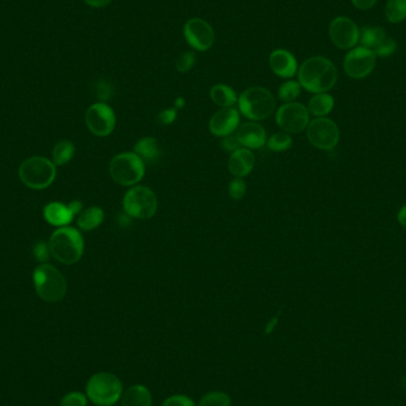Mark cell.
I'll use <instances>...</instances> for the list:
<instances>
[{
  "mask_svg": "<svg viewBox=\"0 0 406 406\" xmlns=\"http://www.w3.org/2000/svg\"><path fill=\"white\" fill-rule=\"evenodd\" d=\"M338 81V69L329 58L313 56L305 60L299 69V82L310 93H328Z\"/></svg>",
  "mask_w": 406,
  "mask_h": 406,
  "instance_id": "1",
  "label": "cell"
},
{
  "mask_svg": "<svg viewBox=\"0 0 406 406\" xmlns=\"http://www.w3.org/2000/svg\"><path fill=\"white\" fill-rule=\"evenodd\" d=\"M124 392L121 380L113 373L99 372L92 375L86 384V396L97 406H113Z\"/></svg>",
  "mask_w": 406,
  "mask_h": 406,
  "instance_id": "2",
  "label": "cell"
},
{
  "mask_svg": "<svg viewBox=\"0 0 406 406\" xmlns=\"http://www.w3.org/2000/svg\"><path fill=\"white\" fill-rule=\"evenodd\" d=\"M50 252L60 263L75 264L84 255L85 242L81 233L73 227H61L49 240Z\"/></svg>",
  "mask_w": 406,
  "mask_h": 406,
  "instance_id": "3",
  "label": "cell"
},
{
  "mask_svg": "<svg viewBox=\"0 0 406 406\" xmlns=\"http://www.w3.org/2000/svg\"><path fill=\"white\" fill-rule=\"evenodd\" d=\"M239 112L251 121L268 119L276 110V99L264 87H251L238 98Z\"/></svg>",
  "mask_w": 406,
  "mask_h": 406,
  "instance_id": "4",
  "label": "cell"
},
{
  "mask_svg": "<svg viewBox=\"0 0 406 406\" xmlns=\"http://www.w3.org/2000/svg\"><path fill=\"white\" fill-rule=\"evenodd\" d=\"M32 278L37 295L45 302L56 303L62 301L67 294V281L62 273L50 264H40L37 266Z\"/></svg>",
  "mask_w": 406,
  "mask_h": 406,
  "instance_id": "5",
  "label": "cell"
},
{
  "mask_svg": "<svg viewBox=\"0 0 406 406\" xmlns=\"http://www.w3.org/2000/svg\"><path fill=\"white\" fill-rule=\"evenodd\" d=\"M110 174L116 183L134 187L144 179L145 162L134 152H123L112 158Z\"/></svg>",
  "mask_w": 406,
  "mask_h": 406,
  "instance_id": "6",
  "label": "cell"
},
{
  "mask_svg": "<svg viewBox=\"0 0 406 406\" xmlns=\"http://www.w3.org/2000/svg\"><path fill=\"white\" fill-rule=\"evenodd\" d=\"M123 208L126 215L139 220L151 219L158 210L156 194L145 186H134L125 192Z\"/></svg>",
  "mask_w": 406,
  "mask_h": 406,
  "instance_id": "7",
  "label": "cell"
},
{
  "mask_svg": "<svg viewBox=\"0 0 406 406\" xmlns=\"http://www.w3.org/2000/svg\"><path fill=\"white\" fill-rule=\"evenodd\" d=\"M19 177L31 189H45L54 182L56 166L45 157H31L19 166Z\"/></svg>",
  "mask_w": 406,
  "mask_h": 406,
  "instance_id": "8",
  "label": "cell"
},
{
  "mask_svg": "<svg viewBox=\"0 0 406 406\" xmlns=\"http://www.w3.org/2000/svg\"><path fill=\"white\" fill-rule=\"evenodd\" d=\"M307 138L314 148L331 151L340 142L339 126L327 116L315 118L307 127Z\"/></svg>",
  "mask_w": 406,
  "mask_h": 406,
  "instance_id": "9",
  "label": "cell"
},
{
  "mask_svg": "<svg viewBox=\"0 0 406 406\" xmlns=\"http://www.w3.org/2000/svg\"><path fill=\"white\" fill-rule=\"evenodd\" d=\"M276 123L281 131L286 134H295L303 132L310 123V113L308 108L302 103H286L278 108L276 113Z\"/></svg>",
  "mask_w": 406,
  "mask_h": 406,
  "instance_id": "10",
  "label": "cell"
},
{
  "mask_svg": "<svg viewBox=\"0 0 406 406\" xmlns=\"http://www.w3.org/2000/svg\"><path fill=\"white\" fill-rule=\"evenodd\" d=\"M377 56L373 50L357 47L349 50L344 61V73L355 80L365 79L375 71Z\"/></svg>",
  "mask_w": 406,
  "mask_h": 406,
  "instance_id": "11",
  "label": "cell"
},
{
  "mask_svg": "<svg viewBox=\"0 0 406 406\" xmlns=\"http://www.w3.org/2000/svg\"><path fill=\"white\" fill-rule=\"evenodd\" d=\"M85 120L92 134L98 137H106L116 127V113L107 103H97L86 112Z\"/></svg>",
  "mask_w": 406,
  "mask_h": 406,
  "instance_id": "12",
  "label": "cell"
},
{
  "mask_svg": "<svg viewBox=\"0 0 406 406\" xmlns=\"http://www.w3.org/2000/svg\"><path fill=\"white\" fill-rule=\"evenodd\" d=\"M329 37L339 49L351 50L355 48L360 40V29L352 19L340 16L331 21Z\"/></svg>",
  "mask_w": 406,
  "mask_h": 406,
  "instance_id": "13",
  "label": "cell"
},
{
  "mask_svg": "<svg viewBox=\"0 0 406 406\" xmlns=\"http://www.w3.org/2000/svg\"><path fill=\"white\" fill-rule=\"evenodd\" d=\"M184 37L188 45L197 51L210 50L215 42V32L210 23L202 18H190L184 24Z\"/></svg>",
  "mask_w": 406,
  "mask_h": 406,
  "instance_id": "14",
  "label": "cell"
},
{
  "mask_svg": "<svg viewBox=\"0 0 406 406\" xmlns=\"http://www.w3.org/2000/svg\"><path fill=\"white\" fill-rule=\"evenodd\" d=\"M240 125V112L237 108H221L210 118V134L216 137H227L234 134Z\"/></svg>",
  "mask_w": 406,
  "mask_h": 406,
  "instance_id": "15",
  "label": "cell"
},
{
  "mask_svg": "<svg viewBox=\"0 0 406 406\" xmlns=\"http://www.w3.org/2000/svg\"><path fill=\"white\" fill-rule=\"evenodd\" d=\"M236 137L242 148L250 150L262 149L268 143L266 131L257 121H250L239 125L236 131Z\"/></svg>",
  "mask_w": 406,
  "mask_h": 406,
  "instance_id": "16",
  "label": "cell"
},
{
  "mask_svg": "<svg viewBox=\"0 0 406 406\" xmlns=\"http://www.w3.org/2000/svg\"><path fill=\"white\" fill-rule=\"evenodd\" d=\"M270 68L276 75L283 79H291L299 72L295 56L286 49L273 50L268 58Z\"/></svg>",
  "mask_w": 406,
  "mask_h": 406,
  "instance_id": "17",
  "label": "cell"
},
{
  "mask_svg": "<svg viewBox=\"0 0 406 406\" xmlns=\"http://www.w3.org/2000/svg\"><path fill=\"white\" fill-rule=\"evenodd\" d=\"M228 170L236 177L244 179L255 169V157L250 149L241 148L228 158Z\"/></svg>",
  "mask_w": 406,
  "mask_h": 406,
  "instance_id": "18",
  "label": "cell"
},
{
  "mask_svg": "<svg viewBox=\"0 0 406 406\" xmlns=\"http://www.w3.org/2000/svg\"><path fill=\"white\" fill-rule=\"evenodd\" d=\"M43 213L45 220L58 227H67L75 216L71 205H63L62 202H50L49 205H45Z\"/></svg>",
  "mask_w": 406,
  "mask_h": 406,
  "instance_id": "19",
  "label": "cell"
},
{
  "mask_svg": "<svg viewBox=\"0 0 406 406\" xmlns=\"http://www.w3.org/2000/svg\"><path fill=\"white\" fill-rule=\"evenodd\" d=\"M121 406H152L150 390L144 385L129 386L121 396Z\"/></svg>",
  "mask_w": 406,
  "mask_h": 406,
  "instance_id": "20",
  "label": "cell"
},
{
  "mask_svg": "<svg viewBox=\"0 0 406 406\" xmlns=\"http://www.w3.org/2000/svg\"><path fill=\"white\" fill-rule=\"evenodd\" d=\"M134 153L145 163H155L161 158L162 150L160 143L153 137H143L134 145Z\"/></svg>",
  "mask_w": 406,
  "mask_h": 406,
  "instance_id": "21",
  "label": "cell"
},
{
  "mask_svg": "<svg viewBox=\"0 0 406 406\" xmlns=\"http://www.w3.org/2000/svg\"><path fill=\"white\" fill-rule=\"evenodd\" d=\"M335 106V100L331 94L318 93L315 94L313 98L310 99L308 103V111L315 118H323L327 116Z\"/></svg>",
  "mask_w": 406,
  "mask_h": 406,
  "instance_id": "22",
  "label": "cell"
},
{
  "mask_svg": "<svg viewBox=\"0 0 406 406\" xmlns=\"http://www.w3.org/2000/svg\"><path fill=\"white\" fill-rule=\"evenodd\" d=\"M212 101L221 108L233 107L238 103L237 93L227 85H215L210 90Z\"/></svg>",
  "mask_w": 406,
  "mask_h": 406,
  "instance_id": "23",
  "label": "cell"
},
{
  "mask_svg": "<svg viewBox=\"0 0 406 406\" xmlns=\"http://www.w3.org/2000/svg\"><path fill=\"white\" fill-rule=\"evenodd\" d=\"M103 210L99 207H90L84 210L77 218V226L81 231H93L103 223Z\"/></svg>",
  "mask_w": 406,
  "mask_h": 406,
  "instance_id": "24",
  "label": "cell"
},
{
  "mask_svg": "<svg viewBox=\"0 0 406 406\" xmlns=\"http://www.w3.org/2000/svg\"><path fill=\"white\" fill-rule=\"evenodd\" d=\"M386 31L381 27H364L360 31V43L367 49L375 50L386 38Z\"/></svg>",
  "mask_w": 406,
  "mask_h": 406,
  "instance_id": "25",
  "label": "cell"
},
{
  "mask_svg": "<svg viewBox=\"0 0 406 406\" xmlns=\"http://www.w3.org/2000/svg\"><path fill=\"white\" fill-rule=\"evenodd\" d=\"M385 17L392 24L404 22L406 19V0H388L385 6Z\"/></svg>",
  "mask_w": 406,
  "mask_h": 406,
  "instance_id": "26",
  "label": "cell"
},
{
  "mask_svg": "<svg viewBox=\"0 0 406 406\" xmlns=\"http://www.w3.org/2000/svg\"><path fill=\"white\" fill-rule=\"evenodd\" d=\"M75 153V147L69 140H61L53 150V163L55 166H64L72 160Z\"/></svg>",
  "mask_w": 406,
  "mask_h": 406,
  "instance_id": "27",
  "label": "cell"
},
{
  "mask_svg": "<svg viewBox=\"0 0 406 406\" xmlns=\"http://www.w3.org/2000/svg\"><path fill=\"white\" fill-rule=\"evenodd\" d=\"M294 140L291 138L289 134H286L284 131L273 134L270 139L268 140V147L270 150L275 152H283L289 150L292 147Z\"/></svg>",
  "mask_w": 406,
  "mask_h": 406,
  "instance_id": "28",
  "label": "cell"
},
{
  "mask_svg": "<svg viewBox=\"0 0 406 406\" xmlns=\"http://www.w3.org/2000/svg\"><path fill=\"white\" fill-rule=\"evenodd\" d=\"M302 86L299 81L289 80L284 82L278 90V97L284 103H292L299 98Z\"/></svg>",
  "mask_w": 406,
  "mask_h": 406,
  "instance_id": "29",
  "label": "cell"
},
{
  "mask_svg": "<svg viewBox=\"0 0 406 406\" xmlns=\"http://www.w3.org/2000/svg\"><path fill=\"white\" fill-rule=\"evenodd\" d=\"M231 405H232V399L228 396L227 393L221 392V391H212V392L205 393L197 406Z\"/></svg>",
  "mask_w": 406,
  "mask_h": 406,
  "instance_id": "30",
  "label": "cell"
},
{
  "mask_svg": "<svg viewBox=\"0 0 406 406\" xmlns=\"http://www.w3.org/2000/svg\"><path fill=\"white\" fill-rule=\"evenodd\" d=\"M88 405V397L86 393L73 391L69 392L61 399L60 406H87Z\"/></svg>",
  "mask_w": 406,
  "mask_h": 406,
  "instance_id": "31",
  "label": "cell"
},
{
  "mask_svg": "<svg viewBox=\"0 0 406 406\" xmlns=\"http://www.w3.org/2000/svg\"><path fill=\"white\" fill-rule=\"evenodd\" d=\"M397 42L391 38V37H386L383 43L377 47L373 51H375V56L380 58H390L391 55L394 54L397 51Z\"/></svg>",
  "mask_w": 406,
  "mask_h": 406,
  "instance_id": "32",
  "label": "cell"
},
{
  "mask_svg": "<svg viewBox=\"0 0 406 406\" xmlns=\"http://www.w3.org/2000/svg\"><path fill=\"white\" fill-rule=\"evenodd\" d=\"M246 190H247L246 182L240 177L232 179L228 186V194L233 200H241L242 197L245 196Z\"/></svg>",
  "mask_w": 406,
  "mask_h": 406,
  "instance_id": "33",
  "label": "cell"
},
{
  "mask_svg": "<svg viewBox=\"0 0 406 406\" xmlns=\"http://www.w3.org/2000/svg\"><path fill=\"white\" fill-rule=\"evenodd\" d=\"M195 64V55L192 51H186L181 54L176 61V69L179 73H187L192 69Z\"/></svg>",
  "mask_w": 406,
  "mask_h": 406,
  "instance_id": "34",
  "label": "cell"
},
{
  "mask_svg": "<svg viewBox=\"0 0 406 406\" xmlns=\"http://www.w3.org/2000/svg\"><path fill=\"white\" fill-rule=\"evenodd\" d=\"M162 406H196L192 398L184 394H174L166 398Z\"/></svg>",
  "mask_w": 406,
  "mask_h": 406,
  "instance_id": "35",
  "label": "cell"
},
{
  "mask_svg": "<svg viewBox=\"0 0 406 406\" xmlns=\"http://www.w3.org/2000/svg\"><path fill=\"white\" fill-rule=\"evenodd\" d=\"M177 118V111L176 108H168L162 111L158 116H157V120L161 125H171Z\"/></svg>",
  "mask_w": 406,
  "mask_h": 406,
  "instance_id": "36",
  "label": "cell"
},
{
  "mask_svg": "<svg viewBox=\"0 0 406 406\" xmlns=\"http://www.w3.org/2000/svg\"><path fill=\"white\" fill-rule=\"evenodd\" d=\"M50 252L49 245H47L45 241L38 242L35 249H34V255L36 257L37 260H40V263L45 264L48 259H49Z\"/></svg>",
  "mask_w": 406,
  "mask_h": 406,
  "instance_id": "37",
  "label": "cell"
},
{
  "mask_svg": "<svg viewBox=\"0 0 406 406\" xmlns=\"http://www.w3.org/2000/svg\"><path fill=\"white\" fill-rule=\"evenodd\" d=\"M221 147H223L226 151L229 152H234L239 150V149L242 148L241 147L240 143H239V140H238L237 137H236V134L233 136H227V137H223V143H221Z\"/></svg>",
  "mask_w": 406,
  "mask_h": 406,
  "instance_id": "38",
  "label": "cell"
},
{
  "mask_svg": "<svg viewBox=\"0 0 406 406\" xmlns=\"http://www.w3.org/2000/svg\"><path fill=\"white\" fill-rule=\"evenodd\" d=\"M97 97L100 100H108L112 97V87L108 85L107 82H100L98 87H97Z\"/></svg>",
  "mask_w": 406,
  "mask_h": 406,
  "instance_id": "39",
  "label": "cell"
},
{
  "mask_svg": "<svg viewBox=\"0 0 406 406\" xmlns=\"http://www.w3.org/2000/svg\"><path fill=\"white\" fill-rule=\"evenodd\" d=\"M352 3L357 10L367 11V10L372 9L377 4V0H352Z\"/></svg>",
  "mask_w": 406,
  "mask_h": 406,
  "instance_id": "40",
  "label": "cell"
},
{
  "mask_svg": "<svg viewBox=\"0 0 406 406\" xmlns=\"http://www.w3.org/2000/svg\"><path fill=\"white\" fill-rule=\"evenodd\" d=\"M279 316H281V314H277L276 316L272 317V318H271V320H270V321L266 323V327H265V334H272L273 331H275V329H276V327L278 326Z\"/></svg>",
  "mask_w": 406,
  "mask_h": 406,
  "instance_id": "41",
  "label": "cell"
},
{
  "mask_svg": "<svg viewBox=\"0 0 406 406\" xmlns=\"http://www.w3.org/2000/svg\"><path fill=\"white\" fill-rule=\"evenodd\" d=\"M84 1H85L86 4L92 6V8L101 9V8L107 6V5L111 3L112 0H84Z\"/></svg>",
  "mask_w": 406,
  "mask_h": 406,
  "instance_id": "42",
  "label": "cell"
},
{
  "mask_svg": "<svg viewBox=\"0 0 406 406\" xmlns=\"http://www.w3.org/2000/svg\"><path fill=\"white\" fill-rule=\"evenodd\" d=\"M398 223L402 227L406 228V205H403L397 215Z\"/></svg>",
  "mask_w": 406,
  "mask_h": 406,
  "instance_id": "43",
  "label": "cell"
},
{
  "mask_svg": "<svg viewBox=\"0 0 406 406\" xmlns=\"http://www.w3.org/2000/svg\"><path fill=\"white\" fill-rule=\"evenodd\" d=\"M71 205V208H72L73 213L74 214L77 215L80 213L81 210H82V203L80 201H73L69 203Z\"/></svg>",
  "mask_w": 406,
  "mask_h": 406,
  "instance_id": "44",
  "label": "cell"
},
{
  "mask_svg": "<svg viewBox=\"0 0 406 406\" xmlns=\"http://www.w3.org/2000/svg\"><path fill=\"white\" fill-rule=\"evenodd\" d=\"M184 105H186V101H184L183 98H179L176 100V103H175V107L176 108H182L184 107Z\"/></svg>",
  "mask_w": 406,
  "mask_h": 406,
  "instance_id": "45",
  "label": "cell"
},
{
  "mask_svg": "<svg viewBox=\"0 0 406 406\" xmlns=\"http://www.w3.org/2000/svg\"><path fill=\"white\" fill-rule=\"evenodd\" d=\"M402 386H403V388H405V390H406V375H405V377H403Z\"/></svg>",
  "mask_w": 406,
  "mask_h": 406,
  "instance_id": "46",
  "label": "cell"
}]
</instances>
